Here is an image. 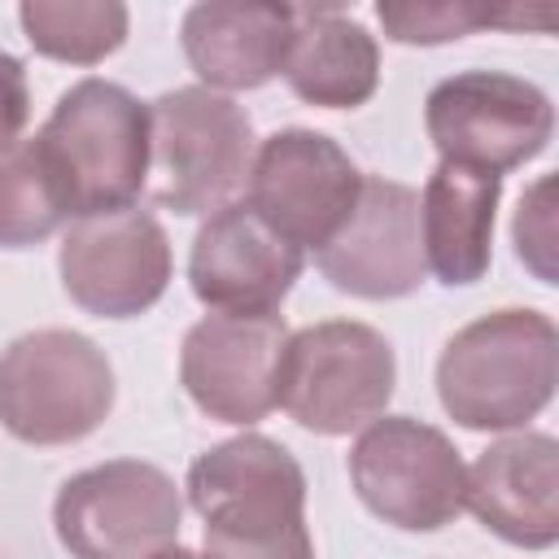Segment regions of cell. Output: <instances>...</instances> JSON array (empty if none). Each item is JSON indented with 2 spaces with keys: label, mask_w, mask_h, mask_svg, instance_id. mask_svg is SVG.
Here are the masks:
<instances>
[{
  "label": "cell",
  "mask_w": 559,
  "mask_h": 559,
  "mask_svg": "<svg viewBox=\"0 0 559 559\" xmlns=\"http://www.w3.org/2000/svg\"><path fill=\"white\" fill-rule=\"evenodd\" d=\"M157 559H210V555H201V550H188V546H170V550H162Z\"/></svg>",
  "instance_id": "25"
},
{
  "label": "cell",
  "mask_w": 559,
  "mask_h": 559,
  "mask_svg": "<svg viewBox=\"0 0 559 559\" xmlns=\"http://www.w3.org/2000/svg\"><path fill=\"white\" fill-rule=\"evenodd\" d=\"M35 140L70 218L131 210L148 183V105L114 79L70 83Z\"/></svg>",
  "instance_id": "2"
},
{
  "label": "cell",
  "mask_w": 559,
  "mask_h": 559,
  "mask_svg": "<svg viewBox=\"0 0 559 559\" xmlns=\"http://www.w3.org/2000/svg\"><path fill=\"white\" fill-rule=\"evenodd\" d=\"M170 236L140 205L74 218L57 249L66 297L96 319H140L153 310L170 284Z\"/></svg>",
  "instance_id": "11"
},
{
  "label": "cell",
  "mask_w": 559,
  "mask_h": 559,
  "mask_svg": "<svg viewBox=\"0 0 559 559\" xmlns=\"http://www.w3.org/2000/svg\"><path fill=\"white\" fill-rule=\"evenodd\" d=\"M114 362L74 328H35L0 354V424L26 445L92 437L114 411Z\"/></svg>",
  "instance_id": "5"
},
{
  "label": "cell",
  "mask_w": 559,
  "mask_h": 559,
  "mask_svg": "<svg viewBox=\"0 0 559 559\" xmlns=\"http://www.w3.org/2000/svg\"><path fill=\"white\" fill-rule=\"evenodd\" d=\"M314 266L336 293L362 301H397L419 293L428 275L419 245V192L384 175H362L354 214L314 253Z\"/></svg>",
  "instance_id": "13"
},
{
  "label": "cell",
  "mask_w": 559,
  "mask_h": 559,
  "mask_svg": "<svg viewBox=\"0 0 559 559\" xmlns=\"http://www.w3.org/2000/svg\"><path fill=\"white\" fill-rule=\"evenodd\" d=\"M511 245L515 258L542 280L559 284V227H555V175H537L511 214Z\"/></svg>",
  "instance_id": "22"
},
{
  "label": "cell",
  "mask_w": 559,
  "mask_h": 559,
  "mask_svg": "<svg viewBox=\"0 0 559 559\" xmlns=\"http://www.w3.org/2000/svg\"><path fill=\"white\" fill-rule=\"evenodd\" d=\"M376 17L393 44H419V48L450 44V39H463L489 26H502V31H520L533 22L550 26V13L533 17L528 9H511V4L498 9V4H476V0H380Z\"/></svg>",
  "instance_id": "21"
},
{
  "label": "cell",
  "mask_w": 559,
  "mask_h": 559,
  "mask_svg": "<svg viewBox=\"0 0 559 559\" xmlns=\"http://www.w3.org/2000/svg\"><path fill=\"white\" fill-rule=\"evenodd\" d=\"M293 39V4L201 0L179 22V44L210 92H253L284 70Z\"/></svg>",
  "instance_id": "16"
},
{
  "label": "cell",
  "mask_w": 559,
  "mask_h": 559,
  "mask_svg": "<svg viewBox=\"0 0 559 559\" xmlns=\"http://www.w3.org/2000/svg\"><path fill=\"white\" fill-rule=\"evenodd\" d=\"M349 485L376 520L402 533H437L463 515L467 467L437 424L380 415L349 445Z\"/></svg>",
  "instance_id": "8"
},
{
  "label": "cell",
  "mask_w": 559,
  "mask_h": 559,
  "mask_svg": "<svg viewBox=\"0 0 559 559\" xmlns=\"http://www.w3.org/2000/svg\"><path fill=\"white\" fill-rule=\"evenodd\" d=\"M358 188L362 170L332 135L310 127H284L253 148L245 205L293 249L319 253L354 214Z\"/></svg>",
  "instance_id": "9"
},
{
  "label": "cell",
  "mask_w": 559,
  "mask_h": 559,
  "mask_svg": "<svg viewBox=\"0 0 559 559\" xmlns=\"http://www.w3.org/2000/svg\"><path fill=\"white\" fill-rule=\"evenodd\" d=\"M463 511L520 550L559 542V441L537 428L502 432L467 467Z\"/></svg>",
  "instance_id": "15"
},
{
  "label": "cell",
  "mask_w": 559,
  "mask_h": 559,
  "mask_svg": "<svg viewBox=\"0 0 559 559\" xmlns=\"http://www.w3.org/2000/svg\"><path fill=\"white\" fill-rule=\"evenodd\" d=\"M559 380V332L546 310L502 306L459 328L437 358L441 411L467 432H520Z\"/></svg>",
  "instance_id": "1"
},
{
  "label": "cell",
  "mask_w": 559,
  "mask_h": 559,
  "mask_svg": "<svg viewBox=\"0 0 559 559\" xmlns=\"http://www.w3.org/2000/svg\"><path fill=\"white\" fill-rule=\"evenodd\" d=\"M183 493L214 542H266L306 520V472L288 445L262 432L201 450L188 463Z\"/></svg>",
  "instance_id": "10"
},
{
  "label": "cell",
  "mask_w": 559,
  "mask_h": 559,
  "mask_svg": "<svg viewBox=\"0 0 559 559\" xmlns=\"http://www.w3.org/2000/svg\"><path fill=\"white\" fill-rule=\"evenodd\" d=\"M205 555L210 559H314V542H310V528L301 520L288 533L266 537V542H214V537H205Z\"/></svg>",
  "instance_id": "23"
},
{
  "label": "cell",
  "mask_w": 559,
  "mask_h": 559,
  "mask_svg": "<svg viewBox=\"0 0 559 559\" xmlns=\"http://www.w3.org/2000/svg\"><path fill=\"white\" fill-rule=\"evenodd\" d=\"M61 223H70L39 140L0 148V249H35Z\"/></svg>",
  "instance_id": "20"
},
{
  "label": "cell",
  "mask_w": 559,
  "mask_h": 559,
  "mask_svg": "<svg viewBox=\"0 0 559 559\" xmlns=\"http://www.w3.org/2000/svg\"><path fill=\"white\" fill-rule=\"evenodd\" d=\"M397 358L384 332L358 319H323L288 332L275 406L314 437H349L389 411Z\"/></svg>",
  "instance_id": "4"
},
{
  "label": "cell",
  "mask_w": 559,
  "mask_h": 559,
  "mask_svg": "<svg viewBox=\"0 0 559 559\" xmlns=\"http://www.w3.org/2000/svg\"><path fill=\"white\" fill-rule=\"evenodd\" d=\"M26 44L66 66H100L127 44L131 13L118 0H26L17 4Z\"/></svg>",
  "instance_id": "19"
},
{
  "label": "cell",
  "mask_w": 559,
  "mask_h": 559,
  "mask_svg": "<svg viewBox=\"0 0 559 559\" xmlns=\"http://www.w3.org/2000/svg\"><path fill=\"white\" fill-rule=\"evenodd\" d=\"M424 131L441 162L502 179L546 153L555 105L533 79L507 70H459L424 96Z\"/></svg>",
  "instance_id": "7"
},
{
  "label": "cell",
  "mask_w": 559,
  "mask_h": 559,
  "mask_svg": "<svg viewBox=\"0 0 559 559\" xmlns=\"http://www.w3.org/2000/svg\"><path fill=\"white\" fill-rule=\"evenodd\" d=\"M31 122V83L26 66L0 48V148L22 140V127Z\"/></svg>",
  "instance_id": "24"
},
{
  "label": "cell",
  "mask_w": 559,
  "mask_h": 559,
  "mask_svg": "<svg viewBox=\"0 0 559 559\" xmlns=\"http://www.w3.org/2000/svg\"><path fill=\"white\" fill-rule=\"evenodd\" d=\"M253 118L223 92L201 83L170 87L148 100V201L210 218L245 188L253 166Z\"/></svg>",
  "instance_id": "3"
},
{
  "label": "cell",
  "mask_w": 559,
  "mask_h": 559,
  "mask_svg": "<svg viewBox=\"0 0 559 559\" xmlns=\"http://www.w3.org/2000/svg\"><path fill=\"white\" fill-rule=\"evenodd\" d=\"M284 314H205L183 332L179 384L205 419L253 428L275 411Z\"/></svg>",
  "instance_id": "12"
},
{
  "label": "cell",
  "mask_w": 559,
  "mask_h": 559,
  "mask_svg": "<svg viewBox=\"0 0 559 559\" xmlns=\"http://www.w3.org/2000/svg\"><path fill=\"white\" fill-rule=\"evenodd\" d=\"M301 262V249L275 236L245 201H231L197 227L188 288L210 314H280Z\"/></svg>",
  "instance_id": "14"
},
{
  "label": "cell",
  "mask_w": 559,
  "mask_h": 559,
  "mask_svg": "<svg viewBox=\"0 0 559 559\" xmlns=\"http://www.w3.org/2000/svg\"><path fill=\"white\" fill-rule=\"evenodd\" d=\"M280 74L314 109H358L380 87V44L341 9L293 4V39Z\"/></svg>",
  "instance_id": "17"
},
{
  "label": "cell",
  "mask_w": 559,
  "mask_h": 559,
  "mask_svg": "<svg viewBox=\"0 0 559 559\" xmlns=\"http://www.w3.org/2000/svg\"><path fill=\"white\" fill-rule=\"evenodd\" d=\"M498 201H502L498 175L450 162L432 166L419 197V245H424V266L445 288H467L489 275Z\"/></svg>",
  "instance_id": "18"
},
{
  "label": "cell",
  "mask_w": 559,
  "mask_h": 559,
  "mask_svg": "<svg viewBox=\"0 0 559 559\" xmlns=\"http://www.w3.org/2000/svg\"><path fill=\"white\" fill-rule=\"evenodd\" d=\"M52 528L70 559H157L179 546L183 493L157 463L109 459L57 489Z\"/></svg>",
  "instance_id": "6"
}]
</instances>
